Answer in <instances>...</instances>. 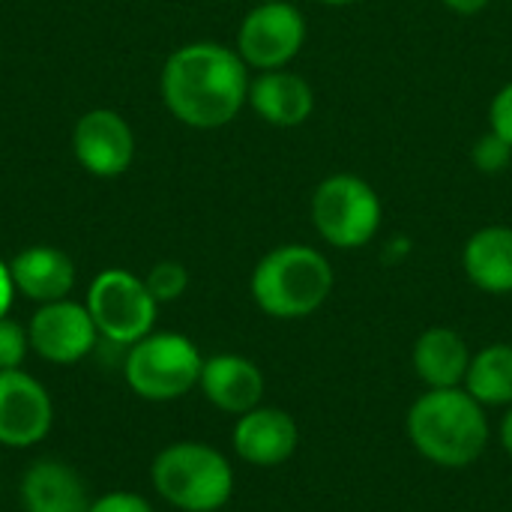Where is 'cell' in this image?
I'll use <instances>...</instances> for the list:
<instances>
[{
  "mask_svg": "<svg viewBox=\"0 0 512 512\" xmlns=\"http://www.w3.org/2000/svg\"><path fill=\"white\" fill-rule=\"evenodd\" d=\"M249 66L222 42H189L168 54L159 78L162 102L189 129H222L249 102Z\"/></svg>",
  "mask_w": 512,
  "mask_h": 512,
  "instance_id": "1",
  "label": "cell"
},
{
  "mask_svg": "<svg viewBox=\"0 0 512 512\" xmlns=\"http://www.w3.org/2000/svg\"><path fill=\"white\" fill-rule=\"evenodd\" d=\"M471 162L480 174L486 177H498L512 165V144H507L498 132H483L474 147H471Z\"/></svg>",
  "mask_w": 512,
  "mask_h": 512,
  "instance_id": "21",
  "label": "cell"
},
{
  "mask_svg": "<svg viewBox=\"0 0 512 512\" xmlns=\"http://www.w3.org/2000/svg\"><path fill=\"white\" fill-rule=\"evenodd\" d=\"M147 291L153 294V300L162 303H174L189 291V270L180 261H159L147 270L144 276Z\"/></svg>",
  "mask_w": 512,
  "mask_h": 512,
  "instance_id": "20",
  "label": "cell"
},
{
  "mask_svg": "<svg viewBox=\"0 0 512 512\" xmlns=\"http://www.w3.org/2000/svg\"><path fill=\"white\" fill-rule=\"evenodd\" d=\"M267 126L276 129H297L303 126L315 111V90L312 84L285 69L258 72L249 81V102H246Z\"/></svg>",
  "mask_w": 512,
  "mask_h": 512,
  "instance_id": "14",
  "label": "cell"
},
{
  "mask_svg": "<svg viewBox=\"0 0 512 512\" xmlns=\"http://www.w3.org/2000/svg\"><path fill=\"white\" fill-rule=\"evenodd\" d=\"M15 294L42 306L66 300L75 288V264L57 246H27L9 261Z\"/></svg>",
  "mask_w": 512,
  "mask_h": 512,
  "instance_id": "17",
  "label": "cell"
},
{
  "mask_svg": "<svg viewBox=\"0 0 512 512\" xmlns=\"http://www.w3.org/2000/svg\"><path fill=\"white\" fill-rule=\"evenodd\" d=\"M258 3H264V0H258Z\"/></svg>",
  "mask_w": 512,
  "mask_h": 512,
  "instance_id": "30",
  "label": "cell"
},
{
  "mask_svg": "<svg viewBox=\"0 0 512 512\" xmlns=\"http://www.w3.org/2000/svg\"><path fill=\"white\" fill-rule=\"evenodd\" d=\"M0 450H3V447H0ZM0 459H3V453H0Z\"/></svg>",
  "mask_w": 512,
  "mask_h": 512,
  "instance_id": "29",
  "label": "cell"
},
{
  "mask_svg": "<svg viewBox=\"0 0 512 512\" xmlns=\"http://www.w3.org/2000/svg\"><path fill=\"white\" fill-rule=\"evenodd\" d=\"M90 512H156L153 504L138 492H105L93 498Z\"/></svg>",
  "mask_w": 512,
  "mask_h": 512,
  "instance_id": "23",
  "label": "cell"
},
{
  "mask_svg": "<svg viewBox=\"0 0 512 512\" xmlns=\"http://www.w3.org/2000/svg\"><path fill=\"white\" fill-rule=\"evenodd\" d=\"M471 345L453 327H426L411 348L414 375L423 381L426 390H453L465 387L468 366H471Z\"/></svg>",
  "mask_w": 512,
  "mask_h": 512,
  "instance_id": "16",
  "label": "cell"
},
{
  "mask_svg": "<svg viewBox=\"0 0 512 512\" xmlns=\"http://www.w3.org/2000/svg\"><path fill=\"white\" fill-rule=\"evenodd\" d=\"M54 402L39 378L24 369L0 372V447L30 450L48 438Z\"/></svg>",
  "mask_w": 512,
  "mask_h": 512,
  "instance_id": "10",
  "label": "cell"
},
{
  "mask_svg": "<svg viewBox=\"0 0 512 512\" xmlns=\"http://www.w3.org/2000/svg\"><path fill=\"white\" fill-rule=\"evenodd\" d=\"M72 156L93 177H120L135 162V132L123 114L90 108L72 126Z\"/></svg>",
  "mask_w": 512,
  "mask_h": 512,
  "instance_id": "11",
  "label": "cell"
},
{
  "mask_svg": "<svg viewBox=\"0 0 512 512\" xmlns=\"http://www.w3.org/2000/svg\"><path fill=\"white\" fill-rule=\"evenodd\" d=\"M462 270L483 294H512V225L477 228L462 246Z\"/></svg>",
  "mask_w": 512,
  "mask_h": 512,
  "instance_id": "18",
  "label": "cell"
},
{
  "mask_svg": "<svg viewBox=\"0 0 512 512\" xmlns=\"http://www.w3.org/2000/svg\"><path fill=\"white\" fill-rule=\"evenodd\" d=\"M405 435L429 465L462 471L483 459L492 426L486 408L465 387L423 390L405 414Z\"/></svg>",
  "mask_w": 512,
  "mask_h": 512,
  "instance_id": "2",
  "label": "cell"
},
{
  "mask_svg": "<svg viewBox=\"0 0 512 512\" xmlns=\"http://www.w3.org/2000/svg\"><path fill=\"white\" fill-rule=\"evenodd\" d=\"M450 12H456V15H477V12H483L492 0H441Z\"/></svg>",
  "mask_w": 512,
  "mask_h": 512,
  "instance_id": "26",
  "label": "cell"
},
{
  "mask_svg": "<svg viewBox=\"0 0 512 512\" xmlns=\"http://www.w3.org/2000/svg\"><path fill=\"white\" fill-rule=\"evenodd\" d=\"M204 357L183 333H147L126 348L123 381L144 402H177L198 387Z\"/></svg>",
  "mask_w": 512,
  "mask_h": 512,
  "instance_id": "6",
  "label": "cell"
},
{
  "mask_svg": "<svg viewBox=\"0 0 512 512\" xmlns=\"http://www.w3.org/2000/svg\"><path fill=\"white\" fill-rule=\"evenodd\" d=\"M306 15L291 0L255 3L237 27V54L255 72L285 69L306 45Z\"/></svg>",
  "mask_w": 512,
  "mask_h": 512,
  "instance_id": "8",
  "label": "cell"
},
{
  "mask_svg": "<svg viewBox=\"0 0 512 512\" xmlns=\"http://www.w3.org/2000/svg\"><path fill=\"white\" fill-rule=\"evenodd\" d=\"M30 354V336L27 324L15 318H0V372L6 369H21Z\"/></svg>",
  "mask_w": 512,
  "mask_h": 512,
  "instance_id": "22",
  "label": "cell"
},
{
  "mask_svg": "<svg viewBox=\"0 0 512 512\" xmlns=\"http://www.w3.org/2000/svg\"><path fill=\"white\" fill-rule=\"evenodd\" d=\"M234 468L204 441H174L150 465L153 492L180 512H219L234 495Z\"/></svg>",
  "mask_w": 512,
  "mask_h": 512,
  "instance_id": "4",
  "label": "cell"
},
{
  "mask_svg": "<svg viewBox=\"0 0 512 512\" xmlns=\"http://www.w3.org/2000/svg\"><path fill=\"white\" fill-rule=\"evenodd\" d=\"M498 441H501V447H504V453L512 459V405L504 411V417H501V426H498Z\"/></svg>",
  "mask_w": 512,
  "mask_h": 512,
  "instance_id": "27",
  "label": "cell"
},
{
  "mask_svg": "<svg viewBox=\"0 0 512 512\" xmlns=\"http://www.w3.org/2000/svg\"><path fill=\"white\" fill-rule=\"evenodd\" d=\"M336 273L330 258L309 243H282L261 255L249 276L255 306L276 321L315 315L333 294Z\"/></svg>",
  "mask_w": 512,
  "mask_h": 512,
  "instance_id": "3",
  "label": "cell"
},
{
  "mask_svg": "<svg viewBox=\"0 0 512 512\" xmlns=\"http://www.w3.org/2000/svg\"><path fill=\"white\" fill-rule=\"evenodd\" d=\"M15 300V285H12V273H9V261L0 258V318L9 315Z\"/></svg>",
  "mask_w": 512,
  "mask_h": 512,
  "instance_id": "25",
  "label": "cell"
},
{
  "mask_svg": "<svg viewBox=\"0 0 512 512\" xmlns=\"http://www.w3.org/2000/svg\"><path fill=\"white\" fill-rule=\"evenodd\" d=\"M321 6H333V9H345V6H357L360 0H318Z\"/></svg>",
  "mask_w": 512,
  "mask_h": 512,
  "instance_id": "28",
  "label": "cell"
},
{
  "mask_svg": "<svg viewBox=\"0 0 512 512\" xmlns=\"http://www.w3.org/2000/svg\"><path fill=\"white\" fill-rule=\"evenodd\" d=\"M231 447L240 462L252 468H279L300 447L297 420L276 405H258L237 417Z\"/></svg>",
  "mask_w": 512,
  "mask_h": 512,
  "instance_id": "12",
  "label": "cell"
},
{
  "mask_svg": "<svg viewBox=\"0 0 512 512\" xmlns=\"http://www.w3.org/2000/svg\"><path fill=\"white\" fill-rule=\"evenodd\" d=\"M18 498L24 512H90V492L84 477L60 459H36L21 483Z\"/></svg>",
  "mask_w": 512,
  "mask_h": 512,
  "instance_id": "15",
  "label": "cell"
},
{
  "mask_svg": "<svg viewBox=\"0 0 512 512\" xmlns=\"http://www.w3.org/2000/svg\"><path fill=\"white\" fill-rule=\"evenodd\" d=\"M30 351L51 366H75L93 354L99 342V330L84 303L54 300L36 306L27 321Z\"/></svg>",
  "mask_w": 512,
  "mask_h": 512,
  "instance_id": "9",
  "label": "cell"
},
{
  "mask_svg": "<svg viewBox=\"0 0 512 512\" xmlns=\"http://www.w3.org/2000/svg\"><path fill=\"white\" fill-rule=\"evenodd\" d=\"M309 219L315 234L342 252L369 246L384 222L381 195L369 180L351 171H336L324 177L309 201Z\"/></svg>",
  "mask_w": 512,
  "mask_h": 512,
  "instance_id": "5",
  "label": "cell"
},
{
  "mask_svg": "<svg viewBox=\"0 0 512 512\" xmlns=\"http://www.w3.org/2000/svg\"><path fill=\"white\" fill-rule=\"evenodd\" d=\"M489 129L512 144V81H507L489 105Z\"/></svg>",
  "mask_w": 512,
  "mask_h": 512,
  "instance_id": "24",
  "label": "cell"
},
{
  "mask_svg": "<svg viewBox=\"0 0 512 512\" xmlns=\"http://www.w3.org/2000/svg\"><path fill=\"white\" fill-rule=\"evenodd\" d=\"M465 390L489 411V408H510L512 405V345L492 342L474 351Z\"/></svg>",
  "mask_w": 512,
  "mask_h": 512,
  "instance_id": "19",
  "label": "cell"
},
{
  "mask_svg": "<svg viewBox=\"0 0 512 512\" xmlns=\"http://www.w3.org/2000/svg\"><path fill=\"white\" fill-rule=\"evenodd\" d=\"M84 306L99 330V339L117 348H129L153 333L159 315V303L147 291L144 279L120 267L102 270L90 282Z\"/></svg>",
  "mask_w": 512,
  "mask_h": 512,
  "instance_id": "7",
  "label": "cell"
},
{
  "mask_svg": "<svg viewBox=\"0 0 512 512\" xmlns=\"http://www.w3.org/2000/svg\"><path fill=\"white\" fill-rule=\"evenodd\" d=\"M198 390L216 411L240 417L264 405L267 381L255 360L243 354H213L204 360Z\"/></svg>",
  "mask_w": 512,
  "mask_h": 512,
  "instance_id": "13",
  "label": "cell"
}]
</instances>
